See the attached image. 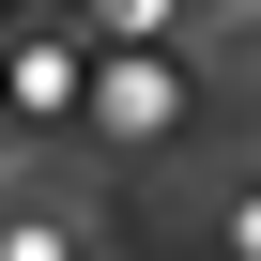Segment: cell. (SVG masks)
<instances>
[{
	"instance_id": "1",
	"label": "cell",
	"mask_w": 261,
	"mask_h": 261,
	"mask_svg": "<svg viewBox=\"0 0 261 261\" xmlns=\"http://www.w3.org/2000/svg\"><path fill=\"white\" fill-rule=\"evenodd\" d=\"M169 108H185V77L154 46H108L92 62V123H108V139H169Z\"/></svg>"
},
{
	"instance_id": "2",
	"label": "cell",
	"mask_w": 261,
	"mask_h": 261,
	"mask_svg": "<svg viewBox=\"0 0 261 261\" xmlns=\"http://www.w3.org/2000/svg\"><path fill=\"white\" fill-rule=\"evenodd\" d=\"M92 46H0V108L16 123H62V108H92V77H77Z\"/></svg>"
},
{
	"instance_id": "3",
	"label": "cell",
	"mask_w": 261,
	"mask_h": 261,
	"mask_svg": "<svg viewBox=\"0 0 261 261\" xmlns=\"http://www.w3.org/2000/svg\"><path fill=\"white\" fill-rule=\"evenodd\" d=\"M0 261H92L77 200H0Z\"/></svg>"
},
{
	"instance_id": "4",
	"label": "cell",
	"mask_w": 261,
	"mask_h": 261,
	"mask_svg": "<svg viewBox=\"0 0 261 261\" xmlns=\"http://www.w3.org/2000/svg\"><path fill=\"white\" fill-rule=\"evenodd\" d=\"M92 31H108V46H154V31H169V0H92Z\"/></svg>"
}]
</instances>
